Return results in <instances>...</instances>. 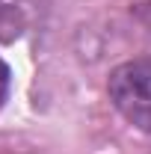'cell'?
Instances as JSON below:
<instances>
[{
  "label": "cell",
  "mask_w": 151,
  "mask_h": 154,
  "mask_svg": "<svg viewBox=\"0 0 151 154\" xmlns=\"http://www.w3.org/2000/svg\"><path fill=\"white\" fill-rule=\"evenodd\" d=\"M12 92V68H9V62L0 57V110H3V104H6V98Z\"/></svg>",
  "instance_id": "obj_2"
},
{
  "label": "cell",
  "mask_w": 151,
  "mask_h": 154,
  "mask_svg": "<svg viewBox=\"0 0 151 154\" xmlns=\"http://www.w3.org/2000/svg\"><path fill=\"white\" fill-rule=\"evenodd\" d=\"M110 101L133 128L151 134V59H128L107 80Z\"/></svg>",
  "instance_id": "obj_1"
}]
</instances>
